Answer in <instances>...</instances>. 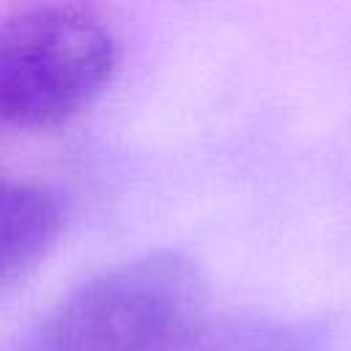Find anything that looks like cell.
Masks as SVG:
<instances>
[{"label":"cell","instance_id":"obj_4","mask_svg":"<svg viewBox=\"0 0 351 351\" xmlns=\"http://www.w3.org/2000/svg\"><path fill=\"white\" fill-rule=\"evenodd\" d=\"M335 326L324 318L233 315L211 318L195 351H332Z\"/></svg>","mask_w":351,"mask_h":351},{"label":"cell","instance_id":"obj_2","mask_svg":"<svg viewBox=\"0 0 351 351\" xmlns=\"http://www.w3.org/2000/svg\"><path fill=\"white\" fill-rule=\"evenodd\" d=\"M118 41L71 5L0 19V129H47L85 110L112 80Z\"/></svg>","mask_w":351,"mask_h":351},{"label":"cell","instance_id":"obj_3","mask_svg":"<svg viewBox=\"0 0 351 351\" xmlns=\"http://www.w3.org/2000/svg\"><path fill=\"white\" fill-rule=\"evenodd\" d=\"M60 228L63 208L47 186L0 178V299L47 258Z\"/></svg>","mask_w":351,"mask_h":351},{"label":"cell","instance_id":"obj_1","mask_svg":"<svg viewBox=\"0 0 351 351\" xmlns=\"http://www.w3.org/2000/svg\"><path fill=\"white\" fill-rule=\"evenodd\" d=\"M208 321L200 266L178 250H151L77 285L14 351H195Z\"/></svg>","mask_w":351,"mask_h":351}]
</instances>
